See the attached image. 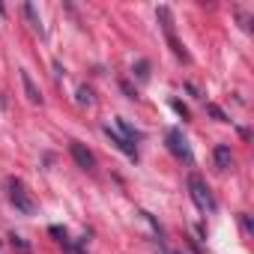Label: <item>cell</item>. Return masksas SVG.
I'll return each instance as SVG.
<instances>
[{"label":"cell","mask_w":254,"mask_h":254,"mask_svg":"<svg viewBox=\"0 0 254 254\" xmlns=\"http://www.w3.org/2000/svg\"><path fill=\"white\" fill-rule=\"evenodd\" d=\"M3 189H6V197H9V203L18 209V212H24V215H36V200L30 197V191H27V186L21 183V180H15V177H6V183H3Z\"/></svg>","instance_id":"6da1fadb"},{"label":"cell","mask_w":254,"mask_h":254,"mask_svg":"<svg viewBox=\"0 0 254 254\" xmlns=\"http://www.w3.org/2000/svg\"><path fill=\"white\" fill-rule=\"evenodd\" d=\"M189 194H191V200H194V206L200 212L215 209V197H212V191H209V186H206V180L200 174H189Z\"/></svg>","instance_id":"7a4b0ae2"},{"label":"cell","mask_w":254,"mask_h":254,"mask_svg":"<svg viewBox=\"0 0 254 254\" xmlns=\"http://www.w3.org/2000/svg\"><path fill=\"white\" fill-rule=\"evenodd\" d=\"M156 15H159V21H162V33H165V39H168L171 51H174L180 60H191V57H189V51H186V45L177 39V30H174V15H171V9H168V6H159V9H156Z\"/></svg>","instance_id":"3957f363"},{"label":"cell","mask_w":254,"mask_h":254,"mask_svg":"<svg viewBox=\"0 0 254 254\" xmlns=\"http://www.w3.org/2000/svg\"><path fill=\"white\" fill-rule=\"evenodd\" d=\"M165 141H168V150H171L180 162H191V147H189V141L183 138V132H180V129H168Z\"/></svg>","instance_id":"277c9868"},{"label":"cell","mask_w":254,"mask_h":254,"mask_svg":"<svg viewBox=\"0 0 254 254\" xmlns=\"http://www.w3.org/2000/svg\"><path fill=\"white\" fill-rule=\"evenodd\" d=\"M69 153H72V159L78 162V168H84V171H93V168H96V156H93L81 141H72V144H69Z\"/></svg>","instance_id":"5b68a950"},{"label":"cell","mask_w":254,"mask_h":254,"mask_svg":"<svg viewBox=\"0 0 254 254\" xmlns=\"http://www.w3.org/2000/svg\"><path fill=\"white\" fill-rule=\"evenodd\" d=\"M105 135L111 138V144L120 150V153H126V156H129V159H138V150H135V144H129V141H126V138H120L114 129H111V126H105Z\"/></svg>","instance_id":"8992f818"},{"label":"cell","mask_w":254,"mask_h":254,"mask_svg":"<svg viewBox=\"0 0 254 254\" xmlns=\"http://www.w3.org/2000/svg\"><path fill=\"white\" fill-rule=\"evenodd\" d=\"M21 87H24V93H27V99H30L33 105H42V93H39V87L33 84L30 72H24V69H21Z\"/></svg>","instance_id":"52a82bcc"},{"label":"cell","mask_w":254,"mask_h":254,"mask_svg":"<svg viewBox=\"0 0 254 254\" xmlns=\"http://www.w3.org/2000/svg\"><path fill=\"white\" fill-rule=\"evenodd\" d=\"M212 159H215V165H218L221 171H227V168L233 165V153H230V147H227V144H218V147L212 150Z\"/></svg>","instance_id":"ba28073f"},{"label":"cell","mask_w":254,"mask_h":254,"mask_svg":"<svg viewBox=\"0 0 254 254\" xmlns=\"http://www.w3.org/2000/svg\"><path fill=\"white\" fill-rule=\"evenodd\" d=\"M24 15H27V21H30V27L42 36L45 33V27H42V18H39V12H36V6L33 3H24Z\"/></svg>","instance_id":"9c48e42d"},{"label":"cell","mask_w":254,"mask_h":254,"mask_svg":"<svg viewBox=\"0 0 254 254\" xmlns=\"http://www.w3.org/2000/svg\"><path fill=\"white\" fill-rule=\"evenodd\" d=\"M117 126H120V129L126 132V141H129V144H135V141L141 138V135H138V132L132 129V126H129V123H126V120H117Z\"/></svg>","instance_id":"30bf717a"},{"label":"cell","mask_w":254,"mask_h":254,"mask_svg":"<svg viewBox=\"0 0 254 254\" xmlns=\"http://www.w3.org/2000/svg\"><path fill=\"white\" fill-rule=\"evenodd\" d=\"M78 105H93V90L90 87H78Z\"/></svg>","instance_id":"8fae6325"},{"label":"cell","mask_w":254,"mask_h":254,"mask_svg":"<svg viewBox=\"0 0 254 254\" xmlns=\"http://www.w3.org/2000/svg\"><path fill=\"white\" fill-rule=\"evenodd\" d=\"M135 69H138V78H141V81H147V78H150V63H147V60H138V66H135Z\"/></svg>","instance_id":"7c38bea8"},{"label":"cell","mask_w":254,"mask_h":254,"mask_svg":"<svg viewBox=\"0 0 254 254\" xmlns=\"http://www.w3.org/2000/svg\"><path fill=\"white\" fill-rule=\"evenodd\" d=\"M206 111H209V114H212L215 120H227V117H224V111H221L218 105H206Z\"/></svg>","instance_id":"4fadbf2b"},{"label":"cell","mask_w":254,"mask_h":254,"mask_svg":"<svg viewBox=\"0 0 254 254\" xmlns=\"http://www.w3.org/2000/svg\"><path fill=\"white\" fill-rule=\"evenodd\" d=\"M171 105H174V111H177V114H183V120H189V108H186L183 102H171Z\"/></svg>","instance_id":"5bb4252c"},{"label":"cell","mask_w":254,"mask_h":254,"mask_svg":"<svg viewBox=\"0 0 254 254\" xmlns=\"http://www.w3.org/2000/svg\"><path fill=\"white\" fill-rule=\"evenodd\" d=\"M12 248H18V251H30V245H27V242H21L18 236H12Z\"/></svg>","instance_id":"9a60e30c"},{"label":"cell","mask_w":254,"mask_h":254,"mask_svg":"<svg viewBox=\"0 0 254 254\" xmlns=\"http://www.w3.org/2000/svg\"><path fill=\"white\" fill-rule=\"evenodd\" d=\"M63 248H66V254H84L78 245H72V242H63Z\"/></svg>","instance_id":"2e32d148"}]
</instances>
